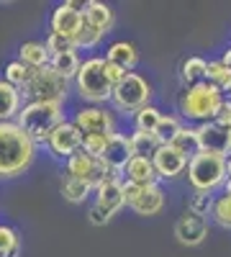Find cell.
Returning <instances> with one entry per match:
<instances>
[{"label":"cell","mask_w":231,"mask_h":257,"mask_svg":"<svg viewBox=\"0 0 231 257\" xmlns=\"http://www.w3.org/2000/svg\"><path fill=\"white\" fill-rule=\"evenodd\" d=\"M39 144L16 121L0 123V180H13L29 173Z\"/></svg>","instance_id":"1"},{"label":"cell","mask_w":231,"mask_h":257,"mask_svg":"<svg viewBox=\"0 0 231 257\" xmlns=\"http://www.w3.org/2000/svg\"><path fill=\"white\" fill-rule=\"evenodd\" d=\"M72 88L77 98L85 105H103L111 103L113 98V80L108 75V62L106 57H88L82 62L77 77L72 80Z\"/></svg>","instance_id":"2"},{"label":"cell","mask_w":231,"mask_h":257,"mask_svg":"<svg viewBox=\"0 0 231 257\" xmlns=\"http://www.w3.org/2000/svg\"><path fill=\"white\" fill-rule=\"evenodd\" d=\"M65 105L59 103H41V100H31L21 108L16 123L36 142V144H47L49 137L57 128L65 123Z\"/></svg>","instance_id":"3"},{"label":"cell","mask_w":231,"mask_h":257,"mask_svg":"<svg viewBox=\"0 0 231 257\" xmlns=\"http://www.w3.org/2000/svg\"><path fill=\"white\" fill-rule=\"evenodd\" d=\"M226 95L211 82H203L195 85V88H187L180 95V113L185 121H193L198 123H208V121H216L221 105H223Z\"/></svg>","instance_id":"4"},{"label":"cell","mask_w":231,"mask_h":257,"mask_svg":"<svg viewBox=\"0 0 231 257\" xmlns=\"http://www.w3.org/2000/svg\"><path fill=\"white\" fill-rule=\"evenodd\" d=\"M187 180H190L193 190L216 193L228 180V160L211 152H200L187 162Z\"/></svg>","instance_id":"5"},{"label":"cell","mask_w":231,"mask_h":257,"mask_svg":"<svg viewBox=\"0 0 231 257\" xmlns=\"http://www.w3.org/2000/svg\"><path fill=\"white\" fill-rule=\"evenodd\" d=\"M126 206L123 201V173H111L108 180H103L95 190V203L88 211V219L93 226H106L116 213Z\"/></svg>","instance_id":"6"},{"label":"cell","mask_w":231,"mask_h":257,"mask_svg":"<svg viewBox=\"0 0 231 257\" xmlns=\"http://www.w3.org/2000/svg\"><path fill=\"white\" fill-rule=\"evenodd\" d=\"M70 90H72V80L62 77L52 67H44V70L36 72V77L31 80V85H29L26 90H21V93H24V100L26 103L41 100V103H59V105H65L67 98H70Z\"/></svg>","instance_id":"7"},{"label":"cell","mask_w":231,"mask_h":257,"mask_svg":"<svg viewBox=\"0 0 231 257\" xmlns=\"http://www.w3.org/2000/svg\"><path fill=\"white\" fill-rule=\"evenodd\" d=\"M149 100H152V85L139 72H129L113 88L111 105L118 113H131L134 116L136 111L144 108V105H149Z\"/></svg>","instance_id":"8"},{"label":"cell","mask_w":231,"mask_h":257,"mask_svg":"<svg viewBox=\"0 0 231 257\" xmlns=\"http://www.w3.org/2000/svg\"><path fill=\"white\" fill-rule=\"evenodd\" d=\"M72 123L82 132V137H113V134H118L116 116L106 105H85L82 103L75 111Z\"/></svg>","instance_id":"9"},{"label":"cell","mask_w":231,"mask_h":257,"mask_svg":"<svg viewBox=\"0 0 231 257\" xmlns=\"http://www.w3.org/2000/svg\"><path fill=\"white\" fill-rule=\"evenodd\" d=\"M111 173H113V170H111L106 162H103L100 157L88 155L85 149H80L75 157H70V160L65 162V175H67V178H77V180L88 183V185L95 188V190H98V185H100L103 180L111 178Z\"/></svg>","instance_id":"10"},{"label":"cell","mask_w":231,"mask_h":257,"mask_svg":"<svg viewBox=\"0 0 231 257\" xmlns=\"http://www.w3.org/2000/svg\"><path fill=\"white\" fill-rule=\"evenodd\" d=\"M82 132L72 123V121H65L57 132L49 137V142L44 144L47 147V152H49V157L52 160H57V162H62L65 165L70 157H75L80 149H82Z\"/></svg>","instance_id":"11"},{"label":"cell","mask_w":231,"mask_h":257,"mask_svg":"<svg viewBox=\"0 0 231 257\" xmlns=\"http://www.w3.org/2000/svg\"><path fill=\"white\" fill-rule=\"evenodd\" d=\"M195 132L200 139V152H211V155L231 160V128L216 121H208V123H198Z\"/></svg>","instance_id":"12"},{"label":"cell","mask_w":231,"mask_h":257,"mask_svg":"<svg viewBox=\"0 0 231 257\" xmlns=\"http://www.w3.org/2000/svg\"><path fill=\"white\" fill-rule=\"evenodd\" d=\"M175 237L185 247H198L208 237V219L198 216L193 211H185L182 216L175 221Z\"/></svg>","instance_id":"13"},{"label":"cell","mask_w":231,"mask_h":257,"mask_svg":"<svg viewBox=\"0 0 231 257\" xmlns=\"http://www.w3.org/2000/svg\"><path fill=\"white\" fill-rule=\"evenodd\" d=\"M152 162H154V170H157L159 180H175L187 170V160L170 144H162V149L152 157Z\"/></svg>","instance_id":"14"},{"label":"cell","mask_w":231,"mask_h":257,"mask_svg":"<svg viewBox=\"0 0 231 257\" xmlns=\"http://www.w3.org/2000/svg\"><path fill=\"white\" fill-rule=\"evenodd\" d=\"M82 13H77V11H72L67 3H62V6H57L54 11H52V18H49V29H52V34H57V36H65V39H75V34L80 31V26H82Z\"/></svg>","instance_id":"15"},{"label":"cell","mask_w":231,"mask_h":257,"mask_svg":"<svg viewBox=\"0 0 231 257\" xmlns=\"http://www.w3.org/2000/svg\"><path fill=\"white\" fill-rule=\"evenodd\" d=\"M131 157H134V152H131V142H129V137L126 134H113L111 139H108V144H106V152L100 155V160L106 162L111 170H116V173H123V167L131 162Z\"/></svg>","instance_id":"16"},{"label":"cell","mask_w":231,"mask_h":257,"mask_svg":"<svg viewBox=\"0 0 231 257\" xmlns=\"http://www.w3.org/2000/svg\"><path fill=\"white\" fill-rule=\"evenodd\" d=\"M167 203V196H164V190L162 185H146L141 190V196L131 203V211L136 213V216H144V219H149V216H157V213H162Z\"/></svg>","instance_id":"17"},{"label":"cell","mask_w":231,"mask_h":257,"mask_svg":"<svg viewBox=\"0 0 231 257\" xmlns=\"http://www.w3.org/2000/svg\"><path fill=\"white\" fill-rule=\"evenodd\" d=\"M24 105H26L24 93H21L16 85H11L8 80L0 77V123L16 121Z\"/></svg>","instance_id":"18"},{"label":"cell","mask_w":231,"mask_h":257,"mask_svg":"<svg viewBox=\"0 0 231 257\" xmlns=\"http://www.w3.org/2000/svg\"><path fill=\"white\" fill-rule=\"evenodd\" d=\"M106 59L113 64V67H118V70H123L126 75L129 72H134V67H136V62H139V49H136V44H131V41H113V44L106 49Z\"/></svg>","instance_id":"19"},{"label":"cell","mask_w":231,"mask_h":257,"mask_svg":"<svg viewBox=\"0 0 231 257\" xmlns=\"http://www.w3.org/2000/svg\"><path fill=\"white\" fill-rule=\"evenodd\" d=\"M123 180L146 188V185H157L159 183V175H157L152 160H146V157H131V162L123 167Z\"/></svg>","instance_id":"20"},{"label":"cell","mask_w":231,"mask_h":257,"mask_svg":"<svg viewBox=\"0 0 231 257\" xmlns=\"http://www.w3.org/2000/svg\"><path fill=\"white\" fill-rule=\"evenodd\" d=\"M18 59L24 64H29V67H34V70H44L52 64V54H49L44 41H24L18 49Z\"/></svg>","instance_id":"21"},{"label":"cell","mask_w":231,"mask_h":257,"mask_svg":"<svg viewBox=\"0 0 231 257\" xmlns=\"http://www.w3.org/2000/svg\"><path fill=\"white\" fill-rule=\"evenodd\" d=\"M180 80H182V85H185V90L208 82V62H205L203 57H187V59L180 64Z\"/></svg>","instance_id":"22"},{"label":"cell","mask_w":231,"mask_h":257,"mask_svg":"<svg viewBox=\"0 0 231 257\" xmlns=\"http://www.w3.org/2000/svg\"><path fill=\"white\" fill-rule=\"evenodd\" d=\"M85 21H90V24L95 29H100L103 34H108L116 24V13L111 6L100 3V0H88V8H85Z\"/></svg>","instance_id":"23"},{"label":"cell","mask_w":231,"mask_h":257,"mask_svg":"<svg viewBox=\"0 0 231 257\" xmlns=\"http://www.w3.org/2000/svg\"><path fill=\"white\" fill-rule=\"evenodd\" d=\"M129 142H131V152L134 157H146V160H152L159 149H162V142L157 134L152 132H131L129 134Z\"/></svg>","instance_id":"24"},{"label":"cell","mask_w":231,"mask_h":257,"mask_svg":"<svg viewBox=\"0 0 231 257\" xmlns=\"http://www.w3.org/2000/svg\"><path fill=\"white\" fill-rule=\"evenodd\" d=\"M36 72H39V70L29 67V64H24L21 59H13V62H8V64H6V70H3V80H8L11 85H16L18 90H26L29 85H31V80L36 77Z\"/></svg>","instance_id":"25"},{"label":"cell","mask_w":231,"mask_h":257,"mask_svg":"<svg viewBox=\"0 0 231 257\" xmlns=\"http://www.w3.org/2000/svg\"><path fill=\"white\" fill-rule=\"evenodd\" d=\"M170 147H175L187 162H190L195 155H200V139H198L195 126H182V132L175 137V142H172Z\"/></svg>","instance_id":"26"},{"label":"cell","mask_w":231,"mask_h":257,"mask_svg":"<svg viewBox=\"0 0 231 257\" xmlns=\"http://www.w3.org/2000/svg\"><path fill=\"white\" fill-rule=\"evenodd\" d=\"M59 193H62V198H65L67 203H85L90 193H95V188H90L88 183H82L77 178H62L59 183Z\"/></svg>","instance_id":"27"},{"label":"cell","mask_w":231,"mask_h":257,"mask_svg":"<svg viewBox=\"0 0 231 257\" xmlns=\"http://www.w3.org/2000/svg\"><path fill=\"white\" fill-rule=\"evenodd\" d=\"M208 82L216 85L226 98H231V67L223 59H208Z\"/></svg>","instance_id":"28"},{"label":"cell","mask_w":231,"mask_h":257,"mask_svg":"<svg viewBox=\"0 0 231 257\" xmlns=\"http://www.w3.org/2000/svg\"><path fill=\"white\" fill-rule=\"evenodd\" d=\"M49 67H52V70H57L62 77L75 80V77H77V72H80V67H82V59H80L77 49H72V52H65V54L52 57V64H49Z\"/></svg>","instance_id":"29"},{"label":"cell","mask_w":231,"mask_h":257,"mask_svg":"<svg viewBox=\"0 0 231 257\" xmlns=\"http://www.w3.org/2000/svg\"><path fill=\"white\" fill-rule=\"evenodd\" d=\"M103 34L100 29H95L90 21H85L82 18V26H80V31L75 34V39H72V44H75V49L77 52H82V49H95L100 41H103Z\"/></svg>","instance_id":"30"},{"label":"cell","mask_w":231,"mask_h":257,"mask_svg":"<svg viewBox=\"0 0 231 257\" xmlns=\"http://www.w3.org/2000/svg\"><path fill=\"white\" fill-rule=\"evenodd\" d=\"M162 111L157 108V105H144L141 111H136L134 113V132H157V126H159V121H162Z\"/></svg>","instance_id":"31"},{"label":"cell","mask_w":231,"mask_h":257,"mask_svg":"<svg viewBox=\"0 0 231 257\" xmlns=\"http://www.w3.org/2000/svg\"><path fill=\"white\" fill-rule=\"evenodd\" d=\"M211 221L216 226L231 231V196H226V193L216 196V203H213V211H211Z\"/></svg>","instance_id":"32"},{"label":"cell","mask_w":231,"mask_h":257,"mask_svg":"<svg viewBox=\"0 0 231 257\" xmlns=\"http://www.w3.org/2000/svg\"><path fill=\"white\" fill-rule=\"evenodd\" d=\"M182 126H185V123H182V121H180L177 116H170V113H164L154 134L159 137V142H162V144H172V142H175V137H177V134L182 132Z\"/></svg>","instance_id":"33"},{"label":"cell","mask_w":231,"mask_h":257,"mask_svg":"<svg viewBox=\"0 0 231 257\" xmlns=\"http://www.w3.org/2000/svg\"><path fill=\"white\" fill-rule=\"evenodd\" d=\"M213 203H216V196H213V193H200V190H195L193 198H190V206H187V211L198 213V216H203V219H211Z\"/></svg>","instance_id":"34"},{"label":"cell","mask_w":231,"mask_h":257,"mask_svg":"<svg viewBox=\"0 0 231 257\" xmlns=\"http://www.w3.org/2000/svg\"><path fill=\"white\" fill-rule=\"evenodd\" d=\"M44 44H47V49H49V54H52V57L65 54V52H72V49H75V44H72L70 39L57 36V34H52V31H49V36L44 39Z\"/></svg>","instance_id":"35"},{"label":"cell","mask_w":231,"mask_h":257,"mask_svg":"<svg viewBox=\"0 0 231 257\" xmlns=\"http://www.w3.org/2000/svg\"><path fill=\"white\" fill-rule=\"evenodd\" d=\"M108 139L111 137H85V139H82V149H85L88 155H93V157H100L103 152H106Z\"/></svg>","instance_id":"36"},{"label":"cell","mask_w":231,"mask_h":257,"mask_svg":"<svg viewBox=\"0 0 231 257\" xmlns=\"http://www.w3.org/2000/svg\"><path fill=\"white\" fill-rule=\"evenodd\" d=\"M141 190H144V185H136V183H129V180H123V201H126V206L131 208V203L141 196Z\"/></svg>","instance_id":"37"},{"label":"cell","mask_w":231,"mask_h":257,"mask_svg":"<svg viewBox=\"0 0 231 257\" xmlns=\"http://www.w3.org/2000/svg\"><path fill=\"white\" fill-rule=\"evenodd\" d=\"M216 123H221V126L231 128V98H226V100H223L221 111H218V116H216Z\"/></svg>","instance_id":"38"},{"label":"cell","mask_w":231,"mask_h":257,"mask_svg":"<svg viewBox=\"0 0 231 257\" xmlns=\"http://www.w3.org/2000/svg\"><path fill=\"white\" fill-rule=\"evenodd\" d=\"M221 59H223V62L228 64V67H231V47H228V49L223 52V57H221Z\"/></svg>","instance_id":"39"},{"label":"cell","mask_w":231,"mask_h":257,"mask_svg":"<svg viewBox=\"0 0 231 257\" xmlns=\"http://www.w3.org/2000/svg\"><path fill=\"white\" fill-rule=\"evenodd\" d=\"M223 193H226V196H231V178L223 183Z\"/></svg>","instance_id":"40"},{"label":"cell","mask_w":231,"mask_h":257,"mask_svg":"<svg viewBox=\"0 0 231 257\" xmlns=\"http://www.w3.org/2000/svg\"><path fill=\"white\" fill-rule=\"evenodd\" d=\"M228 178H231V160H228Z\"/></svg>","instance_id":"41"}]
</instances>
